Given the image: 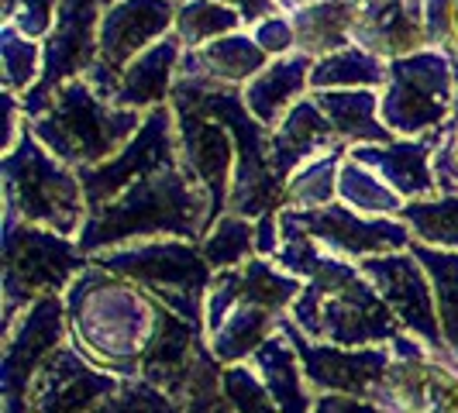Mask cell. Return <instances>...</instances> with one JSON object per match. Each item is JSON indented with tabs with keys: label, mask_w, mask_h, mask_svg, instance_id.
Here are the masks:
<instances>
[{
	"label": "cell",
	"mask_w": 458,
	"mask_h": 413,
	"mask_svg": "<svg viewBox=\"0 0 458 413\" xmlns=\"http://www.w3.org/2000/svg\"><path fill=\"white\" fill-rule=\"evenodd\" d=\"M273 262L283 273L303 279V293L290 307V321L310 341L386 348V341L403 334V324L355 262L324 252L300 234H283V249Z\"/></svg>",
	"instance_id": "1"
},
{
	"label": "cell",
	"mask_w": 458,
	"mask_h": 413,
	"mask_svg": "<svg viewBox=\"0 0 458 413\" xmlns=\"http://www.w3.org/2000/svg\"><path fill=\"white\" fill-rule=\"evenodd\" d=\"M165 310L169 307L138 282L90 262L66 290L69 344L90 366L121 379H141Z\"/></svg>",
	"instance_id": "2"
},
{
	"label": "cell",
	"mask_w": 458,
	"mask_h": 413,
	"mask_svg": "<svg viewBox=\"0 0 458 413\" xmlns=\"http://www.w3.org/2000/svg\"><path fill=\"white\" fill-rule=\"evenodd\" d=\"M210 228H214L210 193L180 162L141 176L117 200L87 214V224L80 231L76 245L87 258L121 245H135V241H156V238H183L200 245Z\"/></svg>",
	"instance_id": "3"
},
{
	"label": "cell",
	"mask_w": 458,
	"mask_h": 413,
	"mask_svg": "<svg viewBox=\"0 0 458 413\" xmlns=\"http://www.w3.org/2000/svg\"><path fill=\"white\" fill-rule=\"evenodd\" d=\"M303 293V279L283 273L273 258L245 262L214 275L204 307V334L221 366H238L255 355L283 324V310Z\"/></svg>",
	"instance_id": "4"
},
{
	"label": "cell",
	"mask_w": 458,
	"mask_h": 413,
	"mask_svg": "<svg viewBox=\"0 0 458 413\" xmlns=\"http://www.w3.org/2000/svg\"><path fill=\"white\" fill-rule=\"evenodd\" d=\"M141 124H145L141 111H121L114 104L100 100L87 83V76H76L55 93L46 114L35 117L28 128L55 159L83 173L114 159L141 131Z\"/></svg>",
	"instance_id": "5"
},
{
	"label": "cell",
	"mask_w": 458,
	"mask_h": 413,
	"mask_svg": "<svg viewBox=\"0 0 458 413\" xmlns=\"http://www.w3.org/2000/svg\"><path fill=\"white\" fill-rule=\"evenodd\" d=\"M4 173V206H11L24 224L48 228L63 238H80L87 224V193L76 169L59 162L31 128L24 131L18 148L0 162Z\"/></svg>",
	"instance_id": "6"
},
{
	"label": "cell",
	"mask_w": 458,
	"mask_h": 413,
	"mask_svg": "<svg viewBox=\"0 0 458 413\" xmlns=\"http://www.w3.org/2000/svg\"><path fill=\"white\" fill-rule=\"evenodd\" d=\"M90 266L72 238L24 224L4 206V338L38 299L59 297Z\"/></svg>",
	"instance_id": "7"
},
{
	"label": "cell",
	"mask_w": 458,
	"mask_h": 413,
	"mask_svg": "<svg viewBox=\"0 0 458 413\" xmlns=\"http://www.w3.org/2000/svg\"><path fill=\"white\" fill-rule=\"evenodd\" d=\"M90 262L138 282L145 293L165 303L173 314L204 327L207 293H210V282L217 273L210 269L200 245L183 241V238H156V241H135V245L100 252L93 255Z\"/></svg>",
	"instance_id": "8"
},
{
	"label": "cell",
	"mask_w": 458,
	"mask_h": 413,
	"mask_svg": "<svg viewBox=\"0 0 458 413\" xmlns=\"http://www.w3.org/2000/svg\"><path fill=\"white\" fill-rule=\"evenodd\" d=\"M455 107V66L441 48H420L393 59L386 90L379 93V117L396 138L435 135Z\"/></svg>",
	"instance_id": "9"
},
{
	"label": "cell",
	"mask_w": 458,
	"mask_h": 413,
	"mask_svg": "<svg viewBox=\"0 0 458 413\" xmlns=\"http://www.w3.org/2000/svg\"><path fill=\"white\" fill-rule=\"evenodd\" d=\"M114 0H59V18L55 28L42 42V76L31 90L21 97L24 121H35L52 107L55 93L69 80L87 76L97 63V35L104 11Z\"/></svg>",
	"instance_id": "10"
},
{
	"label": "cell",
	"mask_w": 458,
	"mask_h": 413,
	"mask_svg": "<svg viewBox=\"0 0 458 413\" xmlns=\"http://www.w3.org/2000/svg\"><path fill=\"white\" fill-rule=\"evenodd\" d=\"M176 11H180V0H114L104 11L100 35H97V63L87 72V83L100 100L111 104L124 69L145 48L173 35Z\"/></svg>",
	"instance_id": "11"
},
{
	"label": "cell",
	"mask_w": 458,
	"mask_h": 413,
	"mask_svg": "<svg viewBox=\"0 0 458 413\" xmlns=\"http://www.w3.org/2000/svg\"><path fill=\"white\" fill-rule=\"evenodd\" d=\"M279 231L283 234H300L321 245L324 252L362 262L372 255L411 252L413 231L400 217H362L352 206L331 204L321 210H279Z\"/></svg>",
	"instance_id": "12"
},
{
	"label": "cell",
	"mask_w": 458,
	"mask_h": 413,
	"mask_svg": "<svg viewBox=\"0 0 458 413\" xmlns=\"http://www.w3.org/2000/svg\"><path fill=\"white\" fill-rule=\"evenodd\" d=\"M66 299L46 297L31 310H24L11 334L4 338V362H0V413H28V392L38 368L66 344Z\"/></svg>",
	"instance_id": "13"
},
{
	"label": "cell",
	"mask_w": 458,
	"mask_h": 413,
	"mask_svg": "<svg viewBox=\"0 0 458 413\" xmlns=\"http://www.w3.org/2000/svg\"><path fill=\"white\" fill-rule=\"evenodd\" d=\"M169 165H180V138H176V111L169 104H162V107L145 114L141 131L117 152L114 159L80 173L90 214L117 200L141 176L169 169Z\"/></svg>",
	"instance_id": "14"
},
{
	"label": "cell",
	"mask_w": 458,
	"mask_h": 413,
	"mask_svg": "<svg viewBox=\"0 0 458 413\" xmlns=\"http://www.w3.org/2000/svg\"><path fill=\"white\" fill-rule=\"evenodd\" d=\"M279 331L293 341L303 366V379L314 396L335 392V396H355V400H376L386 372L393 366L390 348H342V344L310 341L290 317H283Z\"/></svg>",
	"instance_id": "15"
},
{
	"label": "cell",
	"mask_w": 458,
	"mask_h": 413,
	"mask_svg": "<svg viewBox=\"0 0 458 413\" xmlns=\"http://www.w3.org/2000/svg\"><path fill=\"white\" fill-rule=\"evenodd\" d=\"M359 269L379 290V297L386 299V307L396 314V321L403 324V331H411L413 338H420L441 362L458 368V362L448 355L445 334H441L435 286H431V279L424 273V266L411 252H393L362 258Z\"/></svg>",
	"instance_id": "16"
},
{
	"label": "cell",
	"mask_w": 458,
	"mask_h": 413,
	"mask_svg": "<svg viewBox=\"0 0 458 413\" xmlns=\"http://www.w3.org/2000/svg\"><path fill=\"white\" fill-rule=\"evenodd\" d=\"M169 107L176 111V138H180V162L183 169L210 193V221L217 224L228 214L231 200V176L238 148L231 131L214 121L210 114L197 111L180 97H169Z\"/></svg>",
	"instance_id": "17"
},
{
	"label": "cell",
	"mask_w": 458,
	"mask_h": 413,
	"mask_svg": "<svg viewBox=\"0 0 458 413\" xmlns=\"http://www.w3.org/2000/svg\"><path fill=\"white\" fill-rule=\"evenodd\" d=\"M121 386V375L90 366L72 344H63L38 368L28 392V413H93Z\"/></svg>",
	"instance_id": "18"
},
{
	"label": "cell",
	"mask_w": 458,
	"mask_h": 413,
	"mask_svg": "<svg viewBox=\"0 0 458 413\" xmlns=\"http://www.w3.org/2000/svg\"><path fill=\"white\" fill-rule=\"evenodd\" d=\"M445 135L424 138H396L393 145H355L348 148V159L372 169L411 204V200H435L441 197L435 180V156Z\"/></svg>",
	"instance_id": "19"
},
{
	"label": "cell",
	"mask_w": 458,
	"mask_h": 413,
	"mask_svg": "<svg viewBox=\"0 0 458 413\" xmlns=\"http://www.w3.org/2000/svg\"><path fill=\"white\" fill-rule=\"evenodd\" d=\"M352 46L366 48L386 63L428 48L424 0H362V11L352 28Z\"/></svg>",
	"instance_id": "20"
},
{
	"label": "cell",
	"mask_w": 458,
	"mask_h": 413,
	"mask_svg": "<svg viewBox=\"0 0 458 413\" xmlns=\"http://www.w3.org/2000/svg\"><path fill=\"white\" fill-rule=\"evenodd\" d=\"M327 152H348V145L331 128V121L324 117L314 97H303L297 107L283 117V124L269 135V165L283 183L297 173L300 165L321 159Z\"/></svg>",
	"instance_id": "21"
},
{
	"label": "cell",
	"mask_w": 458,
	"mask_h": 413,
	"mask_svg": "<svg viewBox=\"0 0 458 413\" xmlns=\"http://www.w3.org/2000/svg\"><path fill=\"white\" fill-rule=\"evenodd\" d=\"M183 52L186 48L176 35H165L162 42L145 48L135 63L124 69L111 104L121 107V111H141V114H148V111H156L162 104H169Z\"/></svg>",
	"instance_id": "22"
},
{
	"label": "cell",
	"mask_w": 458,
	"mask_h": 413,
	"mask_svg": "<svg viewBox=\"0 0 458 413\" xmlns=\"http://www.w3.org/2000/svg\"><path fill=\"white\" fill-rule=\"evenodd\" d=\"M318 59L303 55V52H290L283 59H273L269 69H262L252 83L242 90L245 97V107L252 111V117L276 131L283 124V117L297 107L303 97H310V69Z\"/></svg>",
	"instance_id": "23"
},
{
	"label": "cell",
	"mask_w": 458,
	"mask_h": 413,
	"mask_svg": "<svg viewBox=\"0 0 458 413\" xmlns=\"http://www.w3.org/2000/svg\"><path fill=\"white\" fill-rule=\"evenodd\" d=\"M269 63H273V55L259 46L252 35L238 31V35L217 38V42L197 48V52H183L176 76L210 80V83H225V87L245 90L262 69H269Z\"/></svg>",
	"instance_id": "24"
},
{
	"label": "cell",
	"mask_w": 458,
	"mask_h": 413,
	"mask_svg": "<svg viewBox=\"0 0 458 413\" xmlns=\"http://www.w3.org/2000/svg\"><path fill=\"white\" fill-rule=\"evenodd\" d=\"M252 366H255V372L262 375L266 390L273 392L279 413H314L318 396L307 386L297 348H293V341H290L283 331H276L273 338L255 351Z\"/></svg>",
	"instance_id": "25"
},
{
	"label": "cell",
	"mask_w": 458,
	"mask_h": 413,
	"mask_svg": "<svg viewBox=\"0 0 458 413\" xmlns=\"http://www.w3.org/2000/svg\"><path fill=\"white\" fill-rule=\"evenodd\" d=\"M310 97L318 100V107L348 148L396 141V135L383 124V117H376L379 114V93L376 90H321Z\"/></svg>",
	"instance_id": "26"
},
{
	"label": "cell",
	"mask_w": 458,
	"mask_h": 413,
	"mask_svg": "<svg viewBox=\"0 0 458 413\" xmlns=\"http://www.w3.org/2000/svg\"><path fill=\"white\" fill-rule=\"evenodd\" d=\"M362 11V0H318L290 14L293 31H297V52L310 59L335 55L352 46V28Z\"/></svg>",
	"instance_id": "27"
},
{
	"label": "cell",
	"mask_w": 458,
	"mask_h": 413,
	"mask_svg": "<svg viewBox=\"0 0 458 413\" xmlns=\"http://www.w3.org/2000/svg\"><path fill=\"white\" fill-rule=\"evenodd\" d=\"M390 80V63L366 48L348 46L335 55H324L310 69V93L321 90H379Z\"/></svg>",
	"instance_id": "28"
},
{
	"label": "cell",
	"mask_w": 458,
	"mask_h": 413,
	"mask_svg": "<svg viewBox=\"0 0 458 413\" xmlns=\"http://www.w3.org/2000/svg\"><path fill=\"white\" fill-rule=\"evenodd\" d=\"M411 255L424 266V273L435 286L441 334H445V344H448V355L458 362V252H441V249L413 241Z\"/></svg>",
	"instance_id": "29"
},
{
	"label": "cell",
	"mask_w": 458,
	"mask_h": 413,
	"mask_svg": "<svg viewBox=\"0 0 458 413\" xmlns=\"http://www.w3.org/2000/svg\"><path fill=\"white\" fill-rule=\"evenodd\" d=\"M242 24H245L242 14L228 4H221V0H180L173 35L183 42L186 52H197V48L210 46L217 38L238 35Z\"/></svg>",
	"instance_id": "30"
},
{
	"label": "cell",
	"mask_w": 458,
	"mask_h": 413,
	"mask_svg": "<svg viewBox=\"0 0 458 413\" xmlns=\"http://www.w3.org/2000/svg\"><path fill=\"white\" fill-rule=\"evenodd\" d=\"M338 200L362 217H400V210L407 206V200L386 180H379L372 169L352 162L348 156L338 173Z\"/></svg>",
	"instance_id": "31"
},
{
	"label": "cell",
	"mask_w": 458,
	"mask_h": 413,
	"mask_svg": "<svg viewBox=\"0 0 458 413\" xmlns=\"http://www.w3.org/2000/svg\"><path fill=\"white\" fill-rule=\"evenodd\" d=\"M400 221L413 231V241L441 252H458V197L411 200L400 210Z\"/></svg>",
	"instance_id": "32"
},
{
	"label": "cell",
	"mask_w": 458,
	"mask_h": 413,
	"mask_svg": "<svg viewBox=\"0 0 458 413\" xmlns=\"http://www.w3.org/2000/svg\"><path fill=\"white\" fill-rule=\"evenodd\" d=\"M348 152H327L321 159L300 165L286 180V206L290 210H321L338 197V173Z\"/></svg>",
	"instance_id": "33"
},
{
	"label": "cell",
	"mask_w": 458,
	"mask_h": 413,
	"mask_svg": "<svg viewBox=\"0 0 458 413\" xmlns=\"http://www.w3.org/2000/svg\"><path fill=\"white\" fill-rule=\"evenodd\" d=\"M200 252L210 262L214 273L225 269H242L245 262H252L255 255V221L249 217H234L225 214L214 228L207 231V238L200 241Z\"/></svg>",
	"instance_id": "34"
},
{
	"label": "cell",
	"mask_w": 458,
	"mask_h": 413,
	"mask_svg": "<svg viewBox=\"0 0 458 413\" xmlns=\"http://www.w3.org/2000/svg\"><path fill=\"white\" fill-rule=\"evenodd\" d=\"M42 76V46L24 38L14 24L0 28V80L4 93L21 97L28 93Z\"/></svg>",
	"instance_id": "35"
},
{
	"label": "cell",
	"mask_w": 458,
	"mask_h": 413,
	"mask_svg": "<svg viewBox=\"0 0 458 413\" xmlns=\"http://www.w3.org/2000/svg\"><path fill=\"white\" fill-rule=\"evenodd\" d=\"M93 413H186V403L145 379H124V386Z\"/></svg>",
	"instance_id": "36"
},
{
	"label": "cell",
	"mask_w": 458,
	"mask_h": 413,
	"mask_svg": "<svg viewBox=\"0 0 458 413\" xmlns=\"http://www.w3.org/2000/svg\"><path fill=\"white\" fill-rule=\"evenodd\" d=\"M221 390L228 396V403L238 413H279L273 392L266 390L262 375L255 372V366H225L221 372Z\"/></svg>",
	"instance_id": "37"
},
{
	"label": "cell",
	"mask_w": 458,
	"mask_h": 413,
	"mask_svg": "<svg viewBox=\"0 0 458 413\" xmlns=\"http://www.w3.org/2000/svg\"><path fill=\"white\" fill-rule=\"evenodd\" d=\"M221 372H225V366L214 355H207L193 375V383H190V390H186V413H238L221 390Z\"/></svg>",
	"instance_id": "38"
},
{
	"label": "cell",
	"mask_w": 458,
	"mask_h": 413,
	"mask_svg": "<svg viewBox=\"0 0 458 413\" xmlns=\"http://www.w3.org/2000/svg\"><path fill=\"white\" fill-rule=\"evenodd\" d=\"M59 18V0H4V24H14L24 38L42 42Z\"/></svg>",
	"instance_id": "39"
},
{
	"label": "cell",
	"mask_w": 458,
	"mask_h": 413,
	"mask_svg": "<svg viewBox=\"0 0 458 413\" xmlns=\"http://www.w3.org/2000/svg\"><path fill=\"white\" fill-rule=\"evenodd\" d=\"M252 38L266 48L273 59H283V55L297 52V31H293L290 14H273V18H266L262 24H255Z\"/></svg>",
	"instance_id": "40"
},
{
	"label": "cell",
	"mask_w": 458,
	"mask_h": 413,
	"mask_svg": "<svg viewBox=\"0 0 458 413\" xmlns=\"http://www.w3.org/2000/svg\"><path fill=\"white\" fill-rule=\"evenodd\" d=\"M458 0H424V24H428V48H448L452 42V18Z\"/></svg>",
	"instance_id": "41"
},
{
	"label": "cell",
	"mask_w": 458,
	"mask_h": 413,
	"mask_svg": "<svg viewBox=\"0 0 458 413\" xmlns=\"http://www.w3.org/2000/svg\"><path fill=\"white\" fill-rule=\"evenodd\" d=\"M314 413H393L390 407L376 403V400H355V396H335L324 392L314 403Z\"/></svg>",
	"instance_id": "42"
},
{
	"label": "cell",
	"mask_w": 458,
	"mask_h": 413,
	"mask_svg": "<svg viewBox=\"0 0 458 413\" xmlns=\"http://www.w3.org/2000/svg\"><path fill=\"white\" fill-rule=\"evenodd\" d=\"M283 249V231H279V214H262L255 221V252L259 258H276Z\"/></svg>",
	"instance_id": "43"
},
{
	"label": "cell",
	"mask_w": 458,
	"mask_h": 413,
	"mask_svg": "<svg viewBox=\"0 0 458 413\" xmlns=\"http://www.w3.org/2000/svg\"><path fill=\"white\" fill-rule=\"evenodd\" d=\"M221 4L234 7V11L242 14V21L252 24V28L255 24H262L266 18H273V14H283L276 0H221Z\"/></svg>",
	"instance_id": "44"
},
{
	"label": "cell",
	"mask_w": 458,
	"mask_h": 413,
	"mask_svg": "<svg viewBox=\"0 0 458 413\" xmlns=\"http://www.w3.org/2000/svg\"><path fill=\"white\" fill-rule=\"evenodd\" d=\"M276 4H279V11H283V14H297V11L310 7V4H318V0H276Z\"/></svg>",
	"instance_id": "45"
},
{
	"label": "cell",
	"mask_w": 458,
	"mask_h": 413,
	"mask_svg": "<svg viewBox=\"0 0 458 413\" xmlns=\"http://www.w3.org/2000/svg\"><path fill=\"white\" fill-rule=\"evenodd\" d=\"M431 413H458V386H455V392H452V396H448L441 407H435Z\"/></svg>",
	"instance_id": "46"
},
{
	"label": "cell",
	"mask_w": 458,
	"mask_h": 413,
	"mask_svg": "<svg viewBox=\"0 0 458 413\" xmlns=\"http://www.w3.org/2000/svg\"><path fill=\"white\" fill-rule=\"evenodd\" d=\"M445 52H458V4H455V18H452V42Z\"/></svg>",
	"instance_id": "47"
}]
</instances>
